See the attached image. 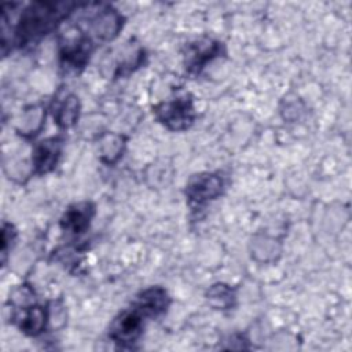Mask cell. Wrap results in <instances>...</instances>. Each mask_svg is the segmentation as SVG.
Masks as SVG:
<instances>
[{
  "mask_svg": "<svg viewBox=\"0 0 352 352\" xmlns=\"http://www.w3.org/2000/svg\"><path fill=\"white\" fill-rule=\"evenodd\" d=\"M62 142L59 139L51 138L40 142L33 150V168L36 173H47L56 166L58 158L60 155Z\"/></svg>",
  "mask_w": 352,
  "mask_h": 352,
  "instance_id": "5b68a950",
  "label": "cell"
},
{
  "mask_svg": "<svg viewBox=\"0 0 352 352\" xmlns=\"http://www.w3.org/2000/svg\"><path fill=\"white\" fill-rule=\"evenodd\" d=\"M169 298L164 289L161 287H150L138 297L136 302L148 316H157L165 312L168 307Z\"/></svg>",
  "mask_w": 352,
  "mask_h": 352,
  "instance_id": "ba28073f",
  "label": "cell"
},
{
  "mask_svg": "<svg viewBox=\"0 0 352 352\" xmlns=\"http://www.w3.org/2000/svg\"><path fill=\"white\" fill-rule=\"evenodd\" d=\"M223 180L214 173H199L190 179L186 188L188 201L197 206H201L221 194Z\"/></svg>",
  "mask_w": 352,
  "mask_h": 352,
  "instance_id": "277c9868",
  "label": "cell"
},
{
  "mask_svg": "<svg viewBox=\"0 0 352 352\" xmlns=\"http://www.w3.org/2000/svg\"><path fill=\"white\" fill-rule=\"evenodd\" d=\"M220 52V43L210 38L199 40L187 47L186 67L190 72H199L204 65Z\"/></svg>",
  "mask_w": 352,
  "mask_h": 352,
  "instance_id": "8992f818",
  "label": "cell"
},
{
  "mask_svg": "<svg viewBox=\"0 0 352 352\" xmlns=\"http://www.w3.org/2000/svg\"><path fill=\"white\" fill-rule=\"evenodd\" d=\"M92 216L94 206L91 204H78L66 210L60 220V226L63 230L73 234H82L88 228Z\"/></svg>",
  "mask_w": 352,
  "mask_h": 352,
  "instance_id": "52a82bcc",
  "label": "cell"
},
{
  "mask_svg": "<svg viewBox=\"0 0 352 352\" xmlns=\"http://www.w3.org/2000/svg\"><path fill=\"white\" fill-rule=\"evenodd\" d=\"M74 3L34 1L23 8L16 26L14 28L12 43L25 45L54 30L69 14L73 12Z\"/></svg>",
  "mask_w": 352,
  "mask_h": 352,
  "instance_id": "6da1fadb",
  "label": "cell"
},
{
  "mask_svg": "<svg viewBox=\"0 0 352 352\" xmlns=\"http://www.w3.org/2000/svg\"><path fill=\"white\" fill-rule=\"evenodd\" d=\"M78 109L80 104L77 96L67 95L66 98H63L54 110V118L56 124L62 128L72 126L78 117Z\"/></svg>",
  "mask_w": 352,
  "mask_h": 352,
  "instance_id": "30bf717a",
  "label": "cell"
},
{
  "mask_svg": "<svg viewBox=\"0 0 352 352\" xmlns=\"http://www.w3.org/2000/svg\"><path fill=\"white\" fill-rule=\"evenodd\" d=\"M144 316L148 315L138 304H135L131 309L121 312L110 326V338L118 344L135 342L143 331Z\"/></svg>",
  "mask_w": 352,
  "mask_h": 352,
  "instance_id": "3957f363",
  "label": "cell"
},
{
  "mask_svg": "<svg viewBox=\"0 0 352 352\" xmlns=\"http://www.w3.org/2000/svg\"><path fill=\"white\" fill-rule=\"evenodd\" d=\"M21 331L29 336H37L41 333L45 324V311L43 307H30L25 308L23 312L18 316Z\"/></svg>",
  "mask_w": 352,
  "mask_h": 352,
  "instance_id": "9c48e42d",
  "label": "cell"
},
{
  "mask_svg": "<svg viewBox=\"0 0 352 352\" xmlns=\"http://www.w3.org/2000/svg\"><path fill=\"white\" fill-rule=\"evenodd\" d=\"M157 118L172 131L187 129L195 118L192 100L187 96L161 103L155 109Z\"/></svg>",
  "mask_w": 352,
  "mask_h": 352,
  "instance_id": "7a4b0ae2",
  "label": "cell"
}]
</instances>
